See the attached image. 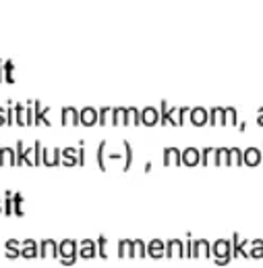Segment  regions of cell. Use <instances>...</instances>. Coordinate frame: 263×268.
<instances>
[{"label": "cell", "mask_w": 263, "mask_h": 268, "mask_svg": "<svg viewBox=\"0 0 263 268\" xmlns=\"http://www.w3.org/2000/svg\"><path fill=\"white\" fill-rule=\"evenodd\" d=\"M79 258V243L75 239H65L58 243V260L63 266H73Z\"/></svg>", "instance_id": "6da1fadb"}, {"label": "cell", "mask_w": 263, "mask_h": 268, "mask_svg": "<svg viewBox=\"0 0 263 268\" xmlns=\"http://www.w3.org/2000/svg\"><path fill=\"white\" fill-rule=\"evenodd\" d=\"M211 254H214V260H226L230 264L232 262V241L216 239L214 245H211Z\"/></svg>", "instance_id": "7a4b0ae2"}, {"label": "cell", "mask_w": 263, "mask_h": 268, "mask_svg": "<svg viewBox=\"0 0 263 268\" xmlns=\"http://www.w3.org/2000/svg\"><path fill=\"white\" fill-rule=\"evenodd\" d=\"M230 241H232V260H236V258H247L249 260V250H247L249 241L242 239L238 233H232Z\"/></svg>", "instance_id": "3957f363"}, {"label": "cell", "mask_w": 263, "mask_h": 268, "mask_svg": "<svg viewBox=\"0 0 263 268\" xmlns=\"http://www.w3.org/2000/svg\"><path fill=\"white\" fill-rule=\"evenodd\" d=\"M60 162H63V150L60 148H52V150L44 148V152H42L44 166H60Z\"/></svg>", "instance_id": "277c9868"}, {"label": "cell", "mask_w": 263, "mask_h": 268, "mask_svg": "<svg viewBox=\"0 0 263 268\" xmlns=\"http://www.w3.org/2000/svg\"><path fill=\"white\" fill-rule=\"evenodd\" d=\"M242 162L245 166H259L263 162V152L259 148H247V150H242Z\"/></svg>", "instance_id": "5b68a950"}, {"label": "cell", "mask_w": 263, "mask_h": 268, "mask_svg": "<svg viewBox=\"0 0 263 268\" xmlns=\"http://www.w3.org/2000/svg\"><path fill=\"white\" fill-rule=\"evenodd\" d=\"M162 162H164V166H180L183 164V152L178 148H166Z\"/></svg>", "instance_id": "8992f818"}, {"label": "cell", "mask_w": 263, "mask_h": 268, "mask_svg": "<svg viewBox=\"0 0 263 268\" xmlns=\"http://www.w3.org/2000/svg\"><path fill=\"white\" fill-rule=\"evenodd\" d=\"M147 256L154 258V260H162V258H166V243L162 239H151L147 243Z\"/></svg>", "instance_id": "52a82bcc"}, {"label": "cell", "mask_w": 263, "mask_h": 268, "mask_svg": "<svg viewBox=\"0 0 263 268\" xmlns=\"http://www.w3.org/2000/svg\"><path fill=\"white\" fill-rule=\"evenodd\" d=\"M193 258H214L207 239H193Z\"/></svg>", "instance_id": "ba28073f"}, {"label": "cell", "mask_w": 263, "mask_h": 268, "mask_svg": "<svg viewBox=\"0 0 263 268\" xmlns=\"http://www.w3.org/2000/svg\"><path fill=\"white\" fill-rule=\"evenodd\" d=\"M21 258H25V260H33V258H39V243L33 241V239L21 241Z\"/></svg>", "instance_id": "9c48e42d"}, {"label": "cell", "mask_w": 263, "mask_h": 268, "mask_svg": "<svg viewBox=\"0 0 263 268\" xmlns=\"http://www.w3.org/2000/svg\"><path fill=\"white\" fill-rule=\"evenodd\" d=\"M79 256L83 258V260H92V258L98 256V243L94 239H83L79 245Z\"/></svg>", "instance_id": "30bf717a"}, {"label": "cell", "mask_w": 263, "mask_h": 268, "mask_svg": "<svg viewBox=\"0 0 263 268\" xmlns=\"http://www.w3.org/2000/svg\"><path fill=\"white\" fill-rule=\"evenodd\" d=\"M166 258H185V241L180 239L166 241Z\"/></svg>", "instance_id": "8fae6325"}, {"label": "cell", "mask_w": 263, "mask_h": 268, "mask_svg": "<svg viewBox=\"0 0 263 268\" xmlns=\"http://www.w3.org/2000/svg\"><path fill=\"white\" fill-rule=\"evenodd\" d=\"M39 258H58V243L54 239L39 241Z\"/></svg>", "instance_id": "7c38bea8"}, {"label": "cell", "mask_w": 263, "mask_h": 268, "mask_svg": "<svg viewBox=\"0 0 263 268\" xmlns=\"http://www.w3.org/2000/svg\"><path fill=\"white\" fill-rule=\"evenodd\" d=\"M197 164H201V150H197V148L183 150V166H197Z\"/></svg>", "instance_id": "4fadbf2b"}, {"label": "cell", "mask_w": 263, "mask_h": 268, "mask_svg": "<svg viewBox=\"0 0 263 268\" xmlns=\"http://www.w3.org/2000/svg\"><path fill=\"white\" fill-rule=\"evenodd\" d=\"M63 166H79V148H65L63 150Z\"/></svg>", "instance_id": "5bb4252c"}, {"label": "cell", "mask_w": 263, "mask_h": 268, "mask_svg": "<svg viewBox=\"0 0 263 268\" xmlns=\"http://www.w3.org/2000/svg\"><path fill=\"white\" fill-rule=\"evenodd\" d=\"M214 166H232V160H230V148H216Z\"/></svg>", "instance_id": "9a60e30c"}, {"label": "cell", "mask_w": 263, "mask_h": 268, "mask_svg": "<svg viewBox=\"0 0 263 268\" xmlns=\"http://www.w3.org/2000/svg\"><path fill=\"white\" fill-rule=\"evenodd\" d=\"M0 166H17V152L13 148H0Z\"/></svg>", "instance_id": "2e32d148"}, {"label": "cell", "mask_w": 263, "mask_h": 268, "mask_svg": "<svg viewBox=\"0 0 263 268\" xmlns=\"http://www.w3.org/2000/svg\"><path fill=\"white\" fill-rule=\"evenodd\" d=\"M189 115H191V123H193L195 127H203V125L209 123V116L203 108H193V111H189Z\"/></svg>", "instance_id": "e0dca14e"}, {"label": "cell", "mask_w": 263, "mask_h": 268, "mask_svg": "<svg viewBox=\"0 0 263 268\" xmlns=\"http://www.w3.org/2000/svg\"><path fill=\"white\" fill-rule=\"evenodd\" d=\"M6 247V252L4 256L8 258V260H15V258H21V241H17V239H8L4 243Z\"/></svg>", "instance_id": "ac0fdd59"}, {"label": "cell", "mask_w": 263, "mask_h": 268, "mask_svg": "<svg viewBox=\"0 0 263 268\" xmlns=\"http://www.w3.org/2000/svg\"><path fill=\"white\" fill-rule=\"evenodd\" d=\"M141 123L147 125V127H154L160 123V115L154 111V108H145L143 113H141Z\"/></svg>", "instance_id": "d6986e66"}, {"label": "cell", "mask_w": 263, "mask_h": 268, "mask_svg": "<svg viewBox=\"0 0 263 268\" xmlns=\"http://www.w3.org/2000/svg\"><path fill=\"white\" fill-rule=\"evenodd\" d=\"M106 148H108V142H99L98 144V150H96V162H98V168L99 171H106Z\"/></svg>", "instance_id": "ffe728a7"}, {"label": "cell", "mask_w": 263, "mask_h": 268, "mask_svg": "<svg viewBox=\"0 0 263 268\" xmlns=\"http://www.w3.org/2000/svg\"><path fill=\"white\" fill-rule=\"evenodd\" d=\"M63 125H81V115L77 111H73V108H66V111H63Z\"/></svg>", "instance_id": "44dd1931"}, {"label": "cell", "mask_w": 263, "mask_h": 268, "mask_svg": "<svg viewBox=\"0 0 263 268\" xmlns=\"http://www.w3.org/2000/svg\"><path fill=\"white\" fill-rule=\"evenodd\" d=\"M98 123V113L94 108H85V111H81V125L85 127H92Z\"/></svg>", "instance_id": "7402d4cb"}, {"label": "cell", "mask_w": 263, "mask_h": 268, "mask_svg": "<svg viewBox=\"0 0 263 268\" xmlns=\"http://www.w3.org/2000/svg\"><path fill=\"white\" fill-rule=\"evenodd\" d=\"M209 125H226V111H222V108H214V111L209 113Z\"/></svg>", "instance_id": "603a6c76"}, {"label": "cell", "mask_w": 263, "mask_h": 268, "mask_svg": "<svg viewBox=\"0 0 263 268\" xmlns=\"http://www.w3.org/2000/svg\"><path fill=\"white\" fill-rule=\"evenodd\" d=\"M123 148H125V164H123V171L129 173L131 166H133V148H131V142L123 140Z\"/></svg>", "instance_id": "cb8c5ba5"}, {"label": "cell", "mask_w": 263, "mask_h": 268, "mask_svg": "<svg viewBox=\"0 0 263 268\" xmlns=\"http://www.w3.org/2000/svg\"><path fill=\"white\" fill-rule=\"evenodd\" d=\"M112 125H129V111H125V108H116V111L112 113V121H110Z\"/></svg>", "instance_id": "d4e9b609"}, {"label": "cell", "mask_w": 263, "mask_h": 268, "mask_svg": "<svg viewBox=\"0 0 263 268\" xmlns=\"http://www.w3.org/2000/svg\"><path fill=\"white\" fill-rule=\"evenodd\" d=\"M160 123H162V125H178V121L174 118V111H166V104H162Z\"/></svg>", "instance_id": "484cf974"}, {"label": "cell", "mask_w": 263, "mask_h": 268, "mask_svg": "<svg viewBox=\"0 0 263 268\" xmlns=\"http://www.w3.org/2000/svg\"><path fill=\"white\" fill-rule=\"evenodd\" d=\"M98 254H99L102 260H108V239H106V235L98 237Z\"/></svg>", "instance_id": "4316f807"}, {"label": "cell", "mask_w": 263, "mask_h": 268, "mask_svg": "<svg viewBox=\"0 0 263 268\" xmlns=\"http://www.w3.org/2000/svg\"><path fill=\"white\" fill-rule=\"evenodd\" d=\"M214 154H216L214 148H203L201 150V166H209L214 162Z\"/></svg>", "instance_id": "83f0119b"}, {"label": "cell", "mask_w": 263, "mask_h": 268, "mask_svg": "<svg viewBox=\"0 0 263 268\" xmlns=\"http://www.w3.org/2000/svg\"><path fill=\"white\" fill-rule=\"evenodd\" d=\"M13 206H15V216H23V193L17 191L13 193Z\"/></svg>", "instance_id": "f1b7e54d"}, {"label": "cell", "mask_w": 263, "mask_h": 268, "mask_svg": "<svg viewBox=\"0 0 263 268\" xmlns=\"http://www.w3.org/2000/svg\"><path fill=\"white\" fill-rule=\"evenodd\" d=\"M230 160H232V166H245V162H242V150H240V148H230Z\"/></svg>", "instance_id": "f546056e"}, {"label": "cell", "mask_w": 263, "mask_h": 268, "mask_svg": "<svg viewBox=\"0 0 263 268\" xmlns=\"http://www.w3.org/2000/svg\"><path fill=\"white\" fill-rule=\"evenodd\" d=\"M33 125H48L50 127V121L46 118V113L42 111L39 102H35V121H33Z\"/></svg>", "instance_id": "4dcf8cb0"}, {"label": "cell", "mask_w": 263, "mask_h": 268, "mask_svg": "<svg viewBox=\"0 0 263 268\" xmlns=\"http://www.w3.org/2000/svg\"><path fill=\"white\" fill-rule=\"evenodd\" d=\"M15 214V206H13V191L4 193V216H13Z\"/></svg>", "instance_id": "1f68e13d"}, {"label": "cell", "mask_w": 263, "mask_h": 268, "mask_svg": "<svg viewBox=\"0 0 263 268\" xmlns=\"http://www.w3.org/2000/svg\"><path fill=\"white\" fill-rule=\"evenodd\" d=\"M135 241V252H137V258H147V245L143 239H133Z\"/></svg>", "instance_id": "d6a6232c"}, {"label": "cell", "mask_w": 263, "mask_h": 268, "mask_svg": "<svg viewBox=\"0 0 263 268\" xmlns=\"http://www.w3.org/2000/svg\"><path fill=\"white\" fill-rule=\"evenodd\" d=\"M129 245H131V239L118 241V258H129Z\"/></svg>", "instance_id": "836d02e7"}, {"label": "cell", "mask_w": 263, "mask_h": 268, "mask_svg": "<svg viewBox=\"0 0 263 268\" xmlns=\"http://www.w3.org/2000/svg\"><path fill=\"white\" fill-rule=\"evenodd\" d=\"M42 152H44V146H42V142H35V144H33V158H35V166L42 164Z\"/></svg>", "instance_id": "e575fe53"}, {"label": "cell", "mask_w": 263, "mask_h": 268, "mask_svg": "<svg viewBox=\"0 0 263 268\" xmlns=\"http://www.w3.org/2000/svg\"><path fill=\"white\" fill-rule=\"evenodd\" d=\"M17 166H23V156H25V144L17 142Z\"/></svg>", "instance_id": "d590c367"}, {"label": "cell", "mask_w": 263, "mask_h": 268, "mask_svg": "<svg viewBox=\"0 0 263 268\" xmlns=\"http://www.w3.org/2000/svg\"><path fill=\"white\" fill-rule=\"evenodd\" d=\"M185 258H193V235L187 233V241H185Z\"/></svg>", "instance_id": "8d00e7d4"}, {"label": "cell", "mask_w": 263, "mask_h": 268, "mask_svg": "<svg viewBox=\"0 0 263 268\" xmlns=\"http://www.w3.org/2000/svg\"><path fill=\"white\" fill-rule=\"evenodd\" d=\"M249 258H251V260H263V245L251 247V250H249Z\"/></svg>", "instance_id": "74e56055"}, {"label": "cell", "mask_w": 263, "mask_h": 268, "mask_svg": "<svg viewBox=\"0 0 263 268\" xmlns=\"http://www.w3.org/2000/svg\"><path fill=\"white\" fill-rule=\"evenodd\" d=\"M129 123H133V125H143V123H141V113L135 111V108H131V111H129Z\"/></svg>", "instance_id": "f35d334b"}, {"label": "cell", "mask_w": 263, "mask_h": 268, "mask_svg": "<svg viewBox=\"0 0 263 268\" xmlns=\"http://www.w3.org/2000/svg\"><path fill=\"white\" fill-rule=\"evenodd\" d=\"M236 125L238 123V118H236V111L234 108H230V111H226V125Z\"/></svg>", "instance_id": "ab89813d"}, {"label": "cell", "mask_w": 263, "mask_h": 268, "mask_svg": "<svg viewBox=\"0 0 263 268\" xmlns=\"http://www.w3.org/2000/svg\"><path fill=\"white\" fill-rule=\"evenodd\" d=\"M108 116H110V111H108V108H104V111L99 113V116H98V123H99V125H106V123L110 121Z\"/></svg>", "instance_id": "60d3db41"}, {"label": "cell", "mask_w": 263, "mask_h": 268, "mask_svg": "<svg viewBox=\"0 0 263 268\" xmlns=\"http://www.w3.org/2000/svg\"><path fill=\"white\" fill-rule=\"evenodd\" d=\"M189 113V108H183V111H180V116H178V125H185V115Z\"/></svg>", "instance_id": "b9f144b4"}, {"label": "cell", "mask_w": 263, "mask_h": 268, "mask_svg": "<svg viewBox=\"0 0 263 268\" xmlns=\"http://www.w3.org/2000/svg\"><path fill=\"white\" fill-rule=\"evenodd\" d=\"M120 158L123 156H120L118 152H110V160H120Z\"/></svg>", "instance_id": "7bdbcfd3"}, {"label": "cell", "mask_w": 263, "mask_h": 268, "mask_svg": "<svg viewBox=\"0 0 263 268\" xmlns=\"http://www.w3.org/2000/svg\"><path fill=\"white\" fill-rule=\"evenodd\" d=\"M257 125H261V127H263V108L259 111V116H257Z\"/></svg>", "instance_id": "ee69618b"}, {"label": "cell", "mask_w": 263, "mask_h": 268, "mask_svg": "<svg viewBox=\"0 0 263 268\" xmlns=\"http://www.w3.org/2000/svg\"><path fill=\"white\" fill-rule=\"evenodd\" d=\"M151 168H154V164H151V162H145V166H143V171H145V173H149V171H151Z\"/></svg>", "instance_id": "f6af8a7d"}, {"label": "cell", "mask_w": 263, "mask_h": 268, "mask_svg": "<svg viewBox=\"0 0 263 268\" xmlns=\"http://www.w3.org/2000/svg\"><path fill=\"white\" fill-rule=\"evenodd\" d=\"M0 125H6V116L2 115V111H0Z\"/></svg>", "instance_id": "bcb514c9"}, {"label": "cell", "mask_w": 263, "mask_h": 268, "mask_svg": "<svg viewBox=\"0 0 263 268\" xmlns=\"http://www.w3.org/2000/svg\"><path fill=\"white\" fill-rule=\"evenodd\" d=\"M0 214H4V206H2V202H0Z\"/></svg>", "instance_id": "7dc6e473"}]
</instances>
